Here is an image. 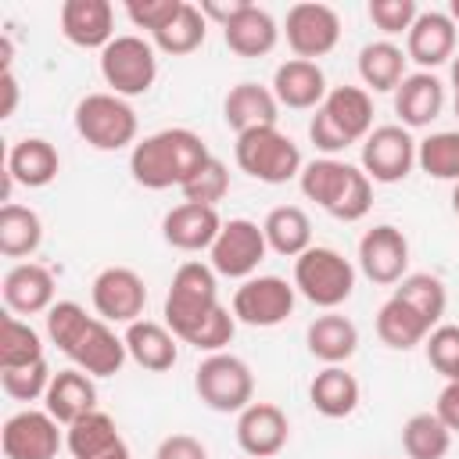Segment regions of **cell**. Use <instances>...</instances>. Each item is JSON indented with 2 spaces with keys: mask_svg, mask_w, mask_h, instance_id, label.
<instances>
[{
  "mask_svg": "<svg viewBox=\"0 0 459 459\" xmlns=\"http://www.w3.org/2000/svg\"><path fill=\"white\" fill-rule=\"evenodd\" d=\"M47 337L75 362V369H82L90 377H115L129 359L126 341L100 316H86V308L79 301L50 305Z\"/></svg>",
  "mask_w": 459,
  "mask_h": 459,
  "instance_id": "1",
  "label": "cell"
},
{
  "mask_svg": "<svg viewBox=\"0 0 459 459\" xmlns=\"http://www.w3.org/2000/svg\"><path fill=\"white\" fill-rule=\"evenodd\" d=\"M208 158L212 151L204 147V140L194 129L176 126L143 136L129 154V172L147 190H169V186H183Z\"/></svg>",
  "mask_w": 459,
  "mask_h": 459,
  "instance_id": "2",
  "label": "cell"
},
{
  "mask_svg": "<svg viewBox=\"0 0 459 459\" xmlns=\"http://www.w3.org/2000/svg\"><path fill=\"white\" fill-rule=\"evenodd\" d=\"M301 194L316 201L326 215L341 222H359L373 208V179L362 165H348L341 158H316L298 176Z\"/></svg>",
  "mask_w": 459,
  "mask_h": 459,
  "instance_id": "3",
  "label": "cell"
},
{
  "mask_svg": "<svg viewBox=\"0 0 459 459\" xmlns=\"http://www.w3.org/2000/svg\"><path fill=\"white\" fill-rule=\"evenodd\" d=\"M373 133V97L366 86H333L308 122V140L326 158Z\"/></svg>",
  "mask_w": 459,
  "mask_h": 459,
  "instance_id": "4",
  "label": "cell"
},
{
  "mask_svg": "<svg viewBox=\"0 0 459 459\" xmlns=\"http://www.w3.org/2000/svg\"><path fill=\"white\" fill-rule=\"evenodd\" d=\"M219 287L215 269L204 262H183L165 294V326L190 344V337L219 312Z\"/></svg>",
  "mask_w": 459,
  "mask_h": 459,
  "instance_id": "5",
  "label": "cell"
},
{
  "mask_svg": "<svg viewBox=\"0 0 459 459\" xmlns=\"http://www.w3.org/2000/svg\"><path fill=\"white\" fill-rule=\"evenodd\" d=\"M233 158H237L240 172H247L251 179L269 183V186H280V183L301 176V169H305L298 143L287 133H280L276 126L240 133L233 143Z\"/></svg>",
  "mask_w": 459,
  "mask_h": 459,
  "instance_id": "6",
  "label": "cell"
},
{
  "mask_svg": "<svg viewBox=\"0 0 459 459\" xmlns=\"http://www.w3.org/2000/svg\"><path fill=\"white\" fill-rule=\"evenodd\" d=\"M294 290L308 298L316 308L333 312L355 290V265L341 251L316 244L294 258Z\"/></svg>",
  "mask_w": 459,
  "mask_h": 459,
  "instance_id": "7",
  "label": "cell"
},
{
  "mask_svg": "<svg viewBox=\"0 0 459 459\" xmlns=\"http://www.w3.org/2000/svg\"><path fill=\"white\" fill-rule=\"evenodd\" d=\"M136 111L118 93H86L75 104V133L97 151H122L136 147Z\"/></svg>",
  "mask_w": 459,
  "mask_h": 459,
  "instance_id": "8",
  "label": "cell"
},
{
  "mask_svg": "<svg viewBox=\"0 0 459 459\" xmlns=\"http://www.w3.org/2000/svg\"><path fill=\"white\" fill-rule=\"evenodd\" d=\"M197 398L215 412H244L255 402V373L230 351H212L194 369Z\"/></svg>",
  "mask_w": 459,
  "mask_h": 459,
  "instance_id": "9",
  "label": "cell"
},
{
  "mask_svg": "<svg viewBox=\"0 0 459 459\" xmlns=\"http://www.w3.org/2000/svg\"><path fill=\"white\" fill-rule=\"evenodd\" d=\"M100 75L118 97H140L158 79V57L154 47L140 36H115L100 50Z\"/></svg>",
  "mask_w": 459,
  "mask_h": 459,
  "instance_id": "10",
  "label": "cell"
},
{
  "mask_svg": "<svg viewBox=\"0 0 459 459\" xmlns=\"http://www.w3.org/2000/svg\"><path fill=\"white\" fill-rule=\"evenodd\" d=\"M265 251H269L265 233L251 219H230V222H222L215 244L208 247L212 269L219 276H230V280H251L255 269L262 265Z\"/></svg>",
  "mask_w": 459,
  "mask_h": 459,
  "instance_id": "11",
  "label": "cell"
},
{
  "mask_svg": "<svg viewBox=\"0 0 459 459\" xmlns=\"http://www.w3.org/2000/svg\"><path fill=\"white\" fill-rule=\"evenodd\" d=\"M298 290L283 276H251L233 290V316L247 326H280L294 312Z\"/></svg>",
  "mask_w": 459,
  "mask_h": 459,
  "instance_id": "12",
  "label": "cell"
},
{
  "mask_svg": "<svg viewBox=\"0 0 459 459\" xmlns=\"http://www.w3.org/2000/svg\"><path fill=\"white\" fill-rule=\"evenodd\" d=\"M416 147L405 126H377L362 140V172L373 183H402L416 165Z\"/></svg>",
  "mask_w": 459,
  "mask_h": 459,
  "instance_id": "13",
  "label": "cell"
},
{
  "mask_svg": "<svg viewBox=\"0 0 459 459\" xmlns=\"http://www.w3.org/2000/svg\"><path fill=\"white\" fill-rule=\"evenodd\" d=\"M90 298H93V308L104 323H126L129 326L143 316L147 287H143L140 273H133L126 265H108L93 276Z\"/></svg>",
  "mask_w": 459,
  "mask_h": 459,
  "instance_id": "14",
  "label": "cell"
},
{
  "mask_svg": "<svg viewBox=\"0 0 459 459\" xmlns=\"http://www.w3.org/2000/svg\"><path fill=\"white\" fill-rule=\"evenodd\" d=\"M283 32H287V47L301 61H316V57H326L337 47L341 18L330 4H294L287 11Z\"/></svg>",
  "mask_w": 459,
  "mask_h": 459,
  "instance_id": "15",
  "label": "cell"
},
{
  "mask_svg": "<svg viewBox=\"0 0 459 459\" xmlns=\"http://www.w3.org/2000/svg\"><path fill=\"white\" fill-rule=\"evenodd\" d=\"M359 269L366 280L380 283V287H391V283H402L409 273V240L398 226L391 222H380L373 230L362 233L359 240Z\"/></svg>",
  "mask_w": 459,
  "mask_h": 459,
  "instance_id": "16",
  "label": "cell"
},
{
  "mask_svg": "<svg viewBox=\"0 0 459 459\" xmlns=\"http://www.w3.org/2000/svg\"><path fill=\"white\" fill-rule=\"evenodd\" d=\"M4 459H57L61 430L57 420L43 409H22L14 412L0 430Z\"/></svg>",
  "mask_w": 459,
  "mask_h": 459,
  "instance_id": "17",
  "label": "cell"
},
{
  "mask_svg": "<svg viewBox=\"0 0 459 459\" xmlns=\"http://www.w3.org/2000/svg\"><path fill=\"white\" fill-rule=\"evenodd\" d=\"M290 437L287 412L273 402H251L244 412H237V445L251 459H273L283 452Z\"/></svg>",
  "mask_w": 459,
  "mask_h": 459,
  "instance_id": "18",
  "label": "cell"
},
{
  "mask_svg": "<svg viewBox=\"0 0 459 459\" xmlns=\"http://www.w3.org/2000/svg\"><path fill=\"white\" fill-rule=\"evenodd\" d=\"M61 36L82 50H104L115 39V7L108 0H65Z\"/></svg>",
  "mask_w": 459,
  "mask_h": 459,
  "instance_id": "19",
  "label": "cell"
},
{
  "mask_svg": "<svg viewBox=\"0 0 459 459\" xmlns=\"http://www.w3.org/2000/svg\"><path fill=\"white\" fill-rule=\"evenodd\" d=\"M405 57L420 65V72H430L455 57V22L448 11H420L412 29L405 32Z\"/></svg>",
  "mask_w": 459,
  "mask_h": 459,
  "instance_id": "20",
  "label": "cell"
},
{
  "mask_svg": "<svg viewBox=\"0 0 459 459\" xmlns=\"http://www.w3.org/2000/svg\"><path fill=\"white\" fill-rule=\"evenodd\" d=\"M219 230H222L219 212L208 208V204H190V201L176 204V208L165 212V219H161V237H165V244H172L176 251H204V247L215 244Z\"/></svg>",
  "mask_w": 459,
  "mask_h": 459,
  "instance_id": "21",
  "label": "cell"
},
{
  "mask_svg": "<svg viewBox=\"0 0 459 459\" xmlns=\"http://www.w3.org/2000/svg\"><path fill=\"white\" fill-rule=\"evenodd\" d=\"M4 305L11 316L50 312L54 305V276L39 262H18L4 276Z\"/></svg>",
  "mask_w": 459,
  "mask_h": 459,
  "instance_id": "22",
  "label": "cell"
},
{
  "mask_svg": "<svg viewBox=\"0 0 459 459\" xmlns=\"http://www.w3.org/2000/svg\"><path fill=\"white\" fill-rule=\"evenodd\" d=\"M65 445H68L72 459H133L129 445L122 441V434L115 427V420L100 409L75 420L65 434Z\"/></svg>",
  "mask_w": 459,
  "mask_h": 459,
  "instance_id": "23",
  "label": "cell"
},
{
  "mask_svg": "<svg viewBox=\"0 0 459 459\" xmlns=\"http://www.w3.org/2000/svg\"><path fill=\"white\" fill-rule=\"evenodd\" d=\"M222 118L226 126L240 136V133H251V129H265V126H276L280 118V100L273 93V86H262V82H237L226 100H222Z\"/></svg>",
  "mask_w": 459,
  "mask_h": 459,
  "instance_id": "24",
  "label": "cell"
},
{
  "mask_svg": "<svg viewBox=\"0 0 459 459\" xmlns=\"http://www.w3.org/2000/svg\"><path fill=\"white\" fill-rule=\"evenodd\" d=\"M445 108V82L434 72H412L394 90V115L405 129L430 126Z\"/></svg>",
  "mask_w": 459,
  "mask_h": 459,
  "instance_id": "25",
  "label": "cell"
},
{
  "mask_svg": "<svg viewBox=\"0 0 459 459\" xmlns=\"http://www.w3.org/2000/svg\"><path fill=\"white\" fill-rule=\"evenodd\" d=\"M273 93H276V100L283 108L308 111V108H319L330 90H326V75H323V68L316 61L290 57L273 72Z\"/></svg>",
  "mask_w": 459,
  "mask_h": 459,
  "instance_id": "26",
  "label": "cell"
},
{
  "mask_svg": "<svg viewBox=\"0 0 459 459\" xmlns=\"http://www.w3.org/2000/svg\"><path fill=\"white\" fill-rule=\"evenodd\" d=\"M122 341H126L129 359H133L140 369H147V373H165V369H172L176 359H179V348H176L179 337H176L169 326L154 323V319H136V323H129L126 333H122Z\"/></svg>",
  "mask_w": 459,
  "mask_h": 459,
  "instance_id": "27",
  "label": "cell"
},
{
  "mask_svg": "<svg viewBox=\"0 0 459 459\" xmlns=\"http://www.w3.org/2000/svg\"><path fill=\"white\" fill-rule=\"evenodd\" d=\"M43 402H47V412L57 423L72 427L75 420H82L86 412L97 409V384L82 369H57L50 387H47V394H43Z\"/></svg>",
  "mask_w": 459,
  "mask_h": 459,
  "instance_id": "28",
  "label": "cell"
},
{
  "mask_svg": "<svg viewBox=\"0 0 459 459\" xmlns=\"http://www.w3.org/2000/svg\"><path fill=\"white\" fill-rule=\"evenodd\" d=\"M57 172H61V154H57V147H54L50 140H43V136H25V140L11 143V151H7V176H11L14 183L36 190V186L54 183Z\"/></svg>",
  "mask_w": 459,
  "mask_h": 459,
  "instance_id": "29",
  "label": "cell"
},
{
  "mask_svg": "<svg viewBox=\"0 0 459 459\" xmlns=\"http://www.w3.org/2000/svg\"><path fill=\"white\" fill-rule=\"evenodd\" d=\"M222 39H226V47H230L237 57H265V54L276 47V39H280V25H276V18H273L265 7L247 4V7L222 29Z\"/></svg>",
  "mask_w": 459,
  "mask_h": 459,
  "instance_id": "30",
  "label": "cell"
},
{
  "mask_svg": "<svg viewBox=\"0 0 459 459\" xmlns=\"http://www.w3.org/2000/svg\"><path fill=\"white\" fill-rule=\"evenodd\" d=\"M305 341H308V351H312L319 362L341 366V362H348V359L355 355V348H359V326H355L348 316H341V312H323V316H316V319L308 323Z\"/></svg>",
  "mask_w": 459,
  "mask_h": 459,
  "instance_id": "31",
  "label": "cell"
},
{
  "mask_svg": "<svg viewBox=\"0 0 459 459\" xmlns=\"http://www.w3.org/2000/svg\"><path fill=\"white\" fill-rule=\"evenodd\" d=\"M308 402L326 420H344L359 405V380L344 366H326L308 384Z\"/></svg>",
  "mask_w": 459,
  "mask_h": 459,
  "instance_id": "32",
  "label": "cell"
},
{
  "mask_svg": "<svg viewBox=\"0 0 459 459\" xmlns=\"http://www.w3.org/2000/svg\"><path fill=\"white\" fill-rule=\"evenodd\" d=\"M262 233H265L269 251H276L283 258H298L312 247V222H308L305 208H298V204L273 208L262 222Z\"/></svg>",
  "mask_w": 459,
  "mask_h": 459,
  "instance_id": "33",
  "label": "cell"
},
{
  "mask_svg": "<svg viewBox=\"0 0 459 459\" xmlns=\"http://www.w3.org/2000/svg\"><path fill=\"white\" fill-rule=\"evenodd\" d=\"M430 330H434V326H430L416 308H409L402 298H394V294H391V298L380 305V312H377V337H380L387 348H394V351H409V348L423 344Z\"/></svg>",
  "mask_w": 459,
  "mask_h": 459,
  "instance_id": "34",
  "label": "cell"
},
{
  "mask_svg": "<svg viewBox=\"0 0 459 459\" xmlns=\"http://www.w3.org/2000/svg\"><path fill=\"white\" fill-rule=\"evenodd\" d=\"M405 61L409 57L402 54V47H394L391 39H377L359 50V75L366 90L387 93V90H398V82L405 79Z\"/></svg>",
  "mask_w": 459,
  "mask_h": 459,
  "instance_id": "35",
  "label": "cell"
},
{
  "mask_svg": "<svg viewBox=\"0 0 459 459\" xmlns=\"http://www.w3.org/2000/svg\"><path fill=\"white\" fill-rule=\"evenodd\" d=\"M43 244V222L32 208L7 201L0 208V255L7 258H29Z\"/></svg>",
  "mask_w": 459,
  "mask_h": 459,
  "instance_id": "36",
  "label": "cell"
},
{
  "mask_svg": "<svg viewBox=\"0 0 459 459\" xmlns=\"http://www.w3.org/2000/svg\"><path fill=\"white\" fill-rule=\"evenodd\" d=\"M402 448L409 459H445L452 448V430L437 420V412H416L402 427Z\"/></svg>",
  "mask_w": 459,
  "mask_h": 459,
  "instance_id": "37",
  "label": "cell"
},
{
  "mask_svg": "<svg viewBox=\"0 0 459 459\" xmlns=\"http://www.w3.org/2000/svg\"><path fill=\"white\" fill-rule=\"evenodd\" d=\"M204 36H208V18L201 14L197 4H186V0H183L179 14H176L165 29H158L151 39H154L158 50H165V54H172V57H183V54H194V50L204 43Z\"/></svg>",
  "mask_w": 459,
  "mask_h": 459,
  "instance_id": "38",
  "label": "cell"
},
{
  "mask_svg": "<svg viewBox=\"0 0 459 459\" xmlns=\"http://www.w3.org/2000/svg\"><path fill=\"white\" fill-rule=\"evenodd\" d=\"M394 298H402L409 308H416L430 326L441 323L445 305H448V290H445V283H441L434 273H409V276L394 287Z\"/></svg>",
  "mask_w": 459,
  "mask_h": 459,
  "instance_id": "39",
  "label": "cell"
},
{
  "mask_svg": "<svg viewBox=\"0 0 459 459\" xmlns=\"http://www.w3.org/2000/svg\"><path fill=\"white\" fill-rule=\"evenodd\" d=\"M39 359H43L39 333L29 323H22L18 316H4V323H0V369L32 366Z\"/></svg>",
  "mask_w": 459,
  "mask_h": 459,
  "instance_id": "40",
  "label": "cell"
},
{
  "mask_svg": "<svg viewBox=\"0 0 459 459\" xmlns=\"http://www.w3.org/2000/svg\"><path fill=\"white\" fill-rule=\"evenodd\" d=\"M416 161L427 176L459 183V129H441V133H430L427 140H420Z\"/></svg>",
  "mask_w": 459,
  "mask_h": 459,
  "instance_id": "41",
  "label": "cell"
},
{
  "mask_svg": "<svg viewBox=\"0 0 459 459\" xmlns=\"http://www.w3.org/2000/svg\"><path fill=\"white\" fill-rule=\"evenodd\" d=\"M179 190H183V197H186L190 204H208V208H215V204L230 194V172H226V165L212 154Z\"/></svg>",
  "mask_w": 459,
  "mask_h": 459,
  "instance_id": "42",
  "label": "cell"
},
{
  "mask_svg": "<svg viewBox=\"0 0 459 459\" xmlns=\"http://www.w3.org/2000/svg\"><path fill=\"white\" fill-rule=\"evenodd\" d=\"M50 380H54V373H50L47 359H39L32 366H18V369H0V384H4V391L14 402H36V398H43L47 387H50Z\"/></svg>",
  "mask_w": 459,
  "mask_h": 459,
  "instance_id": "43",
  "label": "cell"
},
{
  "mask_svg": "<svg viewBox=\"0 0 459 459\" xmlns=\"http://www.w3.org/2000/svg\"><path fill=\"white\" fill-rule=\"evenodd\" d=\"M427 362L445 377V380H459V326L441 323L427 333Z\"/></svg>",
  "mask_w": 459,
  "mask_h": 459,
  "instance_id": "44",
  "label": "cell"
},
{
  "mask_svg": "<svg viewBox=\"0 0 459 459\" xmlns=\"http://www.w3.org/2000/svg\"><path fill=\"white\" fill-rule=\"evenodd\" d=\"M416 18H420L416 0H369V22H373L384 36H402V32H409Z\"/></svg>",
  "mask_w": 459,
  "mask_h": 459,
  "instance_id": "45",
  "label": "cell"
},
{
  "mask_svg": "<svg viewBox=\"0 0 459 459\" xmlns=\"http://www.w3.org/2000/svg\"><path fill=\"white\" fill-rule=\"evenodd\" d=\"M179 7H183V0H129L126 14L136 29H147L154 36L158 29H165L179 14Z\"/></svg>",
  "mask_w": 459,
  "mask_h": 459,
  "instance_id": "46",
  "label": "cell"
},
{
  "mask_svg": "<svg viewBox=\"0 0 459 459\" xmlns=\"http://www.w3.org/2000/svg\"><path fill=\"white\" fill-rule=\"evenodd\" d=\"M154 459H208V448L190 434H169L161 437Z\"/></svg>",
  "mask_w": 459,
  "mask_h": 459,
  "instance_id": "47",
  "label": "cell"
},
{
  "mask_svg": "<svg viewBox=\"0 0 459 459\" xmlns=\"http://www.w3.org/2000/svg\"><path fill=\"white\" fill-rule=\"evenodd\" d=\"M434 412H437V420H441V423H445L452 434L459 430V380H448V384L441 387Z\"/></svg>",
  "mask_w": 459,
  "mask_h": 459,
  "instance_id": "48",
  "label": "cell"
},
{
  "mask_svg": "<svg viewBox=\"0 0 459 459\" xmlns=\"http://www.w3.org/2000/svg\"><path fill=\"white\" fill-rule=\"evenodd\" d=\"M247 4H251V0H201L197 7H201V14H204L208 22H219V25L226 29Z\"/></svg>",
  "mask_w": 459,
  "mask_h": 459,
  "instance_id": "49",
  "label": "cell"
},
{
  "mask_svg": "<svg viewBox=\"0 0 459 459\" xmlns=\"http://www.w3.org/2000/svg\"><path fill=\"white\" fill-rule=\"evenodd\" d=\"M0 90H4L0 118H11V115H14V108H18V79H14V72H4V75H0Z\"/></svg>",
  "mask_w": 459,
  "mask_h": 459,
  "instance_id": "50",
  "label": "cell"
},
{
  "mask_svg": "<svg viewBox=\"0 0 459 459\" xmlns=\"http://www.w3.org/2000/svg\"><path fill=\"white\" fill-rule=\"evenodd\" d=\"M452 104H455V115H459V57H452Z\"/></svg>",
  "mask_w": 459,
  "mask_h": 459,
  "instance_id": "51",
  "label": "cell"
},
{
  "mask_svg": "<svg viewBox=\"0 0 459 459\" xmlns=\"http://www.w3.org/2000/svg\"><path fill=\"white\" fill-rule=\"evenodd\" d=\"M448 18L459 25V0H452V4H448Z\"/></svg>",
  "mask_w": 459,
  "mask_h": 459,
  "instance_id": "52",
  "label": "cell"
},
{
  "mask_svg": "<svg viewBox=\"0 0 459 459\" xmlns=\"http://www.w3.org/2000/svg\"><path fill=\"white\" fill-rule=\"evenodd\" d=\"M452 212H455V215H459V183H455V186H452Z\"/></svg>",
  "mask_w": 459,
  "mask_h": 459,
  "instance_id": "53",
  "label": "cell"
}]
</instances>
